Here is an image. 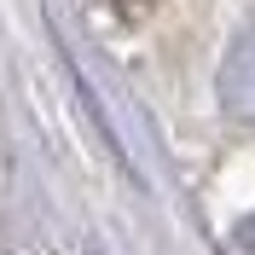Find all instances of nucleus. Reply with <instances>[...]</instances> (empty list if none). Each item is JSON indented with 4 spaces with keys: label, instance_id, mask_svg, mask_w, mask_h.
Masks as SVG:
<instances>
[{
    "label": "nucleus",
    "instance_id": "f257e3e1",
    "mask_svg": "<svg viewBox=\"0 0 255 255\" xmlns=\"http://www.w3.org/2000/svg\"><path fill=\"white\" fill-rule=\"evenodd\" d=\"M221 99L244 128H255V17L238 29V41L221 64Z\"/></svg>",
    "mask_w": 255,
    "mask_h": 255
},
{
    "label": "nucleus",
    "instance_id": "f03ea898",
    "mask_svg": "<svg viewBox=\"0 0 255 255\" xmlns=\"http://www.w3.org/2000/svg\"><path fill=\"white\" fill-rule=\"evenodd\" d=\"M232 250H238V255H255V221H244L238 232H232Z\"/></svg>",
    "mask_w": 255,
    "mask_h": 255
}]
</instances>
